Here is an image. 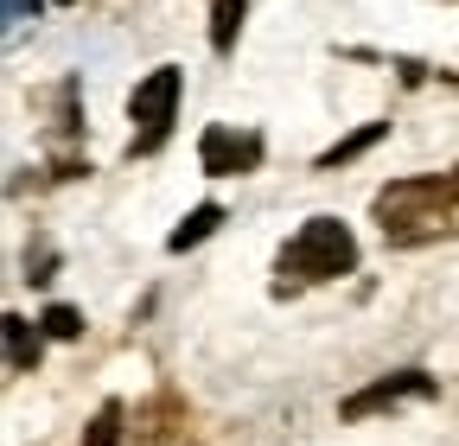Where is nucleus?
I'll return each instance as SVG.
<instances>
[{"label": "nucleus", "instance_id": "nucleus-7", "mask_svg": "<svg viewBox=\"0 0 459 446\" xmlns=\"http://www.w3.org/2000/svg\"><path fill=\"white\" fill-rule=\"evenodd\" d=\"M243 20H249V0H211V51H217V58L237 51Z\"/></svg>", "mask_w": 459, "mask_h": 446}, {"label": "nucleus", "instance_id": "nucleus-1", "mask_svg": "<svg viewBox=\"0 0 459 446\" xmlns=\"http://www.w3.org/2000/svg\"><path fill=\"white\" fill-rule=\"evenodd\" d=\"M370 217H377L383 243H395V249H421L434 236H453L459 230V166H453V173L389 179L370 198Z\"/></svg>", "mask_w": 459, "mask_h": 446}, {"label": "nucleus", "instance_id": "nucleus-9", "mask_svg": "<svg viewBox=\"0 0 459 446\" xmlns=\"http://www.w3.org/2000/svg\"><path fill=\"white\" fill-rule=\"evenodd\" d=\"M383 134H389V122H364L358 134H344V141H332V147L319 153V173H338V166H351V159H358V153H370V147H377Z\"/></svg>", "mask_w": 459, "mask_h": 446}, {"label": "nucleus", "instance_id": "nucleus-13", "mask_svg": "<svg viewBox=\"0 0 459 446\" xmlns=\"http://www.w3.org/2000/svg\"><path fill=\"white\" fill-rule=\"evenodd\" d=\"M39 7H45V0H7V26H26V20H39Z\"/></svg>", "mask_w": 459, "mask_h": 446}, {"label": "nucleus", "instance_id": "nucleus-4", "mask_svg": "<svg viewBox=\"0 0 459 446\" xmlns=\"http://www.w3.org/2000/svg\"><path fill=\"white\" fill-rule=\"evenodd\" d=\"M262 134L255 128H230V122H211L204 134H198V166L211 179H243V173H255L262 166Z\"/></svg>", "mask_w": 459, "mask_h": 446}, {"label": "nucleus", "instance_id": "nucleus-10", "mask_svg": "<svg viewBox=\"0 0 459 446\" xmlns=\"http://www.w3.org/2000/svg\"><path fill=\"white\" fill-rule=\"evenodd\" d=\"M122 421H128L122 402H102L96 421H90V433H83V446H122Z\"/></svg>", "mask_w": 459, "mask_h": 446}, {"label": "nucleus", "instance_id": "nucleus-8", "mask_svg": "<svg viewBox=\"0 0 459 446\" xmlns=\"http://www.w3.org/2000/svg\"><path fill=\"white\" fill-rule=\"evenodd\" d=\"M217 223H223V204H192V210H186V223H179V230L166 236V249H172V255L198 249L204 236H217Z\"/></svg>", "mask_w": 459, "mask_h": 446}, {"label": "nucleus", "instance_id": "nucleus-12", "mask_svg": "<svg viewBox=\"0 0 459 446\" xmlns=\"http://www.w3.org/2000/svg\"><path fill=\"white\" fill-rule=\"evenodd\" d=\"M51 268H57V255L51 249H32L26 255V281H51Z\"/></svg>", "mask_w": 459, "mask_h": 446}, {"label": "nucleus", "instance_id": "nucleus-14", "mask_svg": "<svg viewBox=\"0 0 459 446\" xmlns=\"http://www.w3.org/2000/svg\"><path fill=\"white\" fill-rule=\"evenodd\" d=\"M51 7H71V0H51Z\"/></svg>", "mask_w": 459, "mask_h": 446}, {"label": "nucleus", "instance_id": "nucleus-5", "mask_svg": "<svg viewBox=\"0 0 459 446\" xmlns=\"http://www.w3.org/2000/svg\"><path fill=\"white\" fill-rule=\"evenodd\" d=\"M428 396H440V376H428V370H389V376H377L370 389L344 396V402H338V421H370V415H383V408H395V402H428Z\"/></svg>", "mask_w": 459, "mask_h": 446}, {"label": "nucleus", "instance_id": "nucleus-6", "mask_svg": "<svg viewBox=\"0 0 459 446\" xmlns=\"http://www.w3.org/2000/svg\"><path fill=\"white\" fill-rule=\"evenodd\" d=\"M0 331H7V370H13V376H32V370H39V331H32V319L7 313V319H0Z\"/></svg>", "mask_w": 459, "mask_h": 446}, {"label": "nucleus", "instance_id": "nucleus-2", "mask_svg": "<svg viewBox=\"0 0 459 446\" xmlns=\"http://www.w3.org/2000/svg\"><path fill=\"white\" fill-rule=\"evenodd\" d=\"M344 274H358V236L344 230L338 217H307L300 230L281 243L268 294H274V300H300L307 287L344 281Z\"/></svg>", "mask_w": 459, "mask_h": 446}, {"label": "nucleus", "instance_id": "nucleus-11", "mask_svg": "<svg viewBox=\"0 0 459 446\" xmlns=\"http://www.w3.org/2000/svg\"><path fill=\"white\" fill-rule=\"evenodd\" d=\"M39 325H45V339H65V345L83 339V313H77V306H45Z\"/></svg>", "mask_w": 459, "mask_h": 446}, {"label": "nucleus", "instance_id": "nucleus-3", "mask_svg": "<svg viewBox=\"0 0 459 446\" xmlns=\"http://www.w3.org/2000/svg\"><path fill=\"white\" fill-rule=\"evenodd\" d=\"M179 90H186V71H179V64H153V71L134 83V96H128V122H134L128 153H134V159H147V153L166 147L172 122H179Z\"/></svg>", "mask_w": 459, "mask_h": 446}]
</instances>
